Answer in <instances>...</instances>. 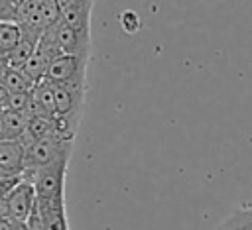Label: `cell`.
Returning <instances> with one entry per match:
<instances>
[{
  "label": "cell",
  "instance_id": "9a60e30c",
  "mask_svg": "<svg viewBox=\"0 0 252 230\" xmlns=\"http://www.w3.org/2000/svg\"><path fill=\"white\" fill-rule=\"evenodd\" d=\"M0 81L8 92H30L33 88V85L24 77L20 69L8 67L4 63H0Z\"/></svg>",
  "mask_w": 252,
  "mask_h": 230
},
{
  "label": "cell",
  "instance_id": "603a6c76",
  "mask_svg": "<svg viewBox=\"0 0 252 230\" xmlns=\"http://www.w3.org/2000/svg\"><path fill=\"white\" fill-rule=\"evenodd\" d=\"M12 230H30L26 222H18V220H12Z\"/></svg>",
  "mask_w": 252,
  "mask_h": 230
},
{
  "label": "cell",
  "instance_id": "44dd1931",
  "mask_svg": "<svg viewBox=\"0 0 252 230\" xmlns=\"http://www.w3.org/2000/svg\"><path fill=\"white\" fill-rule=\"evenodd\" d=\"M217 230H242V228H240V226H238L230 216H226V218L217 226Z\"/></svg>",
  "mask_w": 252,
  "mask_h": 230
},
{
  "label": "cell",
  "instance_id": "d6986e66",
  "mask_svg": "<svg viewBox=\"0 0 252 230\" xmlns=\"http://www.w3.org/2000/svg\"><path fill=\"white\" fill-rule=\"evenodd\" d=\"M16 2L14 0H0V20L8 22H18L16 18Z\"/></svg>",
  "mask_w": 252,
  "mask_h": 230
},
{
  "label": "cell",
  "instance_id": "cb8c5ba5",
  "mask_svg": "<svg viewBox=\"0 0 252 230\" xmlns=\"http://www.w3.org/2000/svg\"><path fill=\"white\" fill-rule=\"evenodd\" d=\"M69 2H71V0H57V6H59V10H61L63 6H67Z\"/></svg>",
  "mask_w": 252,
  "mask_h": 230
},
{
  "label": "cell",
  "instance_id": "ffe728a7",
  "mask_svg": "<svg viewBox=\"0 0 252 230\" xmlns=\"http://www.w3.org/2000/svg\"><path fill=\"white\" fill-rule=\"evenodd\" d=\"M20 179H22V177H14V179H4V181H0V201L6 197V193H8Z\"/></svg>",
  "mask_w": 252,
  "mask_h": 230
},
{
  "label": "cell",
  "instance_id": "6da1fadb",
  "mask_svg": "<svg viewBox=\"0 0 252 230\" xmlns=\"http://www.w3.org/2000/svg\"><path fill=\"white\" fill-rule=\"evenodd\" d=\"M49 47L53 57L59 55H91V33H81L69 28L61 18L51 24L39 37Z\"/></svg>",
  "mask_w": 252,
  "mask_h": 230
},
{
  "label": "cell",
  "instance_id": "277c9868",
  "mask_svg": "<svg viewBox=\"0 0 252 230\" xmlns=\"http://www.w3.org/2000/svg\"><path fill=\"white\" fill-rule=\"evenodd\" d=\"M73 142L57 136L55 132L30 144L24 149V171L39 169L43 165H49L61 157H71Z\"/></svg>",
  "mask_w": 252,
  "mask_h": 230
},
{
  "label": "cell",
  "instance_id": "5b68a950",
  "mask_svg": "<svg viewBox=\"0 0 252 230\" xmlns=\"http://www.w3.org/2000/svg\"><path fill=\"white\" fill-rule=\"evenodd\" d=\"M87 55H59L55 57L45 73V79L53 85H73L85 86L87 85Z\"/></svg>",
  "mask_w": 252,
  "mask_h": 230
},
{
  "label": "cell",
  "instance_id": "4fadbf2b",
  "mask_svg": "<svg viewBox=\"0 0 252 230\" xmlns=\"http://www.w3.org/2000/svg\"><path fill=\"white\" fill-rule=\"evenodd\" d=\"M37 41H39V35H33V33H28V31H22V39L20 43L10 51V55L0 61L8 67H14V69H22V65L32 57V53L35 51L37 47Z\"/></svg>",
  "mask_w": 252,
  "mask_h": 230
},
{
  "label": "cell",
  "instance_id": "7a4b0ae2",
  "mask_svg": "<svg viewBox=\"0 0 252 230\" xmlns=\"http://www.w3.org/2000/svg\"><path fill=\"white\" fill-rule=\"evenodd\" d=\"M69 157H61L49 165L39 169L24 171L22 175L32 181L35 189L37 201H51V199H65V173H67Z\"/></svg>",
  "mask_w": 252,
  "mask_h": 230
},
{
  "label": "cell",
  "instance_id": "8992f818",
  "mask_svg": "<svg viewBox=\"0 0 252 230\" xmlns=\"http://www.w3.org/2000/svg\"><path fill=\"white\" fill-rule=\"evenodd\" d=\"M35 189L32 185V181H28L24 175L22 179L6 193V197L2 199L4 206H6V214L10 220H18V222H26L33 204H35Z\"/></svg>",
  "mask_w": 252,
  "mask_h": 230
},
{
  "label": "cell",
  "instance_id": "5bb4252c",
  "mask_svg": "<svg viewBox=\"0 0 252 230\" xmlns=\"http://www.w3.org/2000/svg\"><path fill=\"white\" fill-rule=\"evenodd\" d=\"M22 39V28L18 22L0 20V61H4L10 51L20 43Z\"/></svg>",
  "mask_w": 252,
  "mask_h": 230
},
{
  "label": "cell",
  "instance_id": "52a82bcc",
  "mask_svg": "<svg viewBox=\"0 0 252 230\" xmlns=\"http://www.w3.org/2000/svg\"><path fill=\"white\" fill-rule=\"evenodd\" d=\"M53 94H55V116H65V118H71L75 122H81L85 86L53 85Z\"/></svg>",
  "mask_w": 252,
  "mask_h": 230
},
{
  "label": "cell",
  "instance_id": "ac0fdd59",
  "mask_svg": "<svg viewBox=\"0 0 252 230\" xmlns=\"http://www.w3.org/2000/svg\"><path fill=\"white\" fill-rule=\"evenodd\" d=\"M118 20H120V26H122V29H124L126 33H136V31L140 29V26H142V22H140V18H138V14H136L134 10L122 12Z\"/></svg>",
  "mask_w": 252,
  "mask_h": 230
},
{
  "label": "cell",
  "instance_id": "ba28073f",
  "mask_svg": "<svg viewBox=\"0 0 252 230\" xmlns=\"http://www.w3.org/2000/svg\"><path fill=\"white\" fill-rule=\"evenodd\" d=\"M94 0H71L61 8V20L81 33H91V16H93Z\"/></svg>",
  "mask_w": 252,
  "mask_h": 230
},
{
  "label": "cell",
  "instance_id": "30bf717a",
  "mask_svg": "<svg viewBox=\"0 0 252 230\" xmlns=\"http://www.w3.org/2000/svg\"><path fill=\"white\" fill-rule=\"evenodd\" d=\"M35 202L45 230H69V222L65 214V199H51V201L35 199Z\"/></svg>",
  "mask_w": 252,
  "mask_h": 230
},
{
  "label": "cell",
  "instance_id": "7402d4cb",
  "mask_svg": "<svg viewBox=\"0 0 252 230\" xmlns=\"http://www.w3.org/2000/svg\"><path fill=\"white\" fill-rule=\"evenodd\" d=\"M0 230H12V220L8 216H0Z\"/></svg>",
  "mask_w": 252,
  "mask_h": 230
},
{
  "label": "cell",
  "instance_id": "7c38bea8",
  "mask_svg": "<svg viewBox=\"0 0 252 230\" xmlns=\"http://www.w3.org/2000/svg\"><path fill=\"white\" fill-rule=\"evenodd\" d=\"M26 124H28V118L24 114L6 108L2 112V118H0V142L2 140L20 142V138L26 132Z\"/></svg>",
  "mask_w": 252,
  "mask_h": 230
},
{
  "label": "cell",
  "instance_id": "e0dca14e",
  "mask_svg": "<svg viewBox=\"0 0 252 230\" xmlns=\"http://www.w3.org/2000/svg\"><path fill=\"white\" fill-rule=\"evenodd\" d=\"M242 230H252V204H240L228 214Z\"/></svg>",
  "mask_w": 252,
  "mask_h": 230
},
{
  "label": "cell",
  "instance_id": "8fae6325",
  "mask_svg": "<svg viewBox=\"0 0 252 230\" xmlns=\"http://www.w3.org/2000/svg\"><path fill=\"white\" fill-rule=\"evenodd\" d=\"M0 169L10 177H20L24 173V145L20 142H0Z\"/></svg>",
  "mask_w": 252,
  "mask_h": 230
},
{
  "label": "cell",
  "instance_id": "9c48e42d",
  "mask_svg": "<svg viewBox=\"0 0 252 230\" xmlns=\"http://www.w3.org/2000/svg\"><path fill=\"white\" fill-rule=\"evenodd\" d=\"M55 57H53V53L49 51V47L45 45V43H41V41H37V47H35V51L32 53V57L22 65V73H24V77L32 83V85H35V83H39V81H43L45 79V73H47V67H49V63L53 61Z\"/></svg>",
  "mask_w": 252,
  "mask_h": 230
},
{
  "label": "cell",
  "instance_id": "2e32d148",
  "mask_svg": "<svg viewBox=\"0 0 252 230\" xmlns=\"http://www.w3.org/2000/svg\"><path fill=\"white\" fill-rule=\"evenodd\" d=\"M30 106H32V90L30 92H10L6 108L16 110V112H20V114H24L28 118Z\"/></svg>",
  "mask_w": 252,
  "mask_h": 230
},
{
  "label": "cell",
  "instance_id": "d4e9b609",
  "mask_svg": "<svg viewBox=\"0 0 252 230\" xmlns=\"http://www.w3.org/2000/svg\"><path fill=\"white\" fill-rule=\"evenodd\" d=\"M4 110H6V108H4L2 104H0V118H2V112H4Z\"/></svg>",
  "mask_w": 252,
  "mask_h": 230
},
{
  "label": "cell",
  "instance_id": "3957f363",
  "mask_svg": "<svg viewBox=\"0 0 252 230\" xmlns=\"http://www.w3.org/2000/svg\"><path fill=\"white\" fill-rule=\"evenodd\" d=\"M61 10L57 0H22L16 8V18L22 31L39 35L59 20Z\"/></svg>",
  "mask_w": 252,
  "mask_h": 230
}]
</instances>
